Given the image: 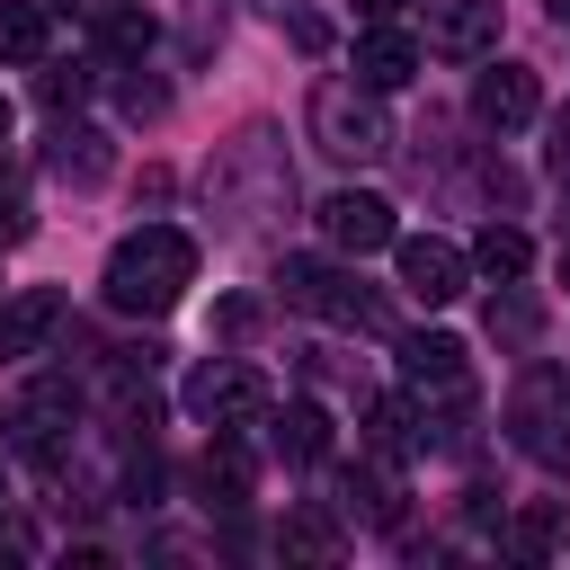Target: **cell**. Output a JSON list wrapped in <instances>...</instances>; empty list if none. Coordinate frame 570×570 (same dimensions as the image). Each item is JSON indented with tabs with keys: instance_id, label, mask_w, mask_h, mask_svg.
Returning a JSON list of instances; mask_svg holds the SVG:
<instances>
[{
	"instance_id": "6da1fadb",
	"label": "cell",
	"mask_w": 570,
	"mask_h": 570,
	"mask_svg": "<svg viewBox=\"0 0 570 570\" xmlns=\"http://www.w3.org/2000/svg\"><path fill=\"white\" fill-rule=\"evenodd\" d=\"M107 303L116 312H142V321H160V312H178V294L196 285V240L178 232V223H142V232H125L116 249H107Z\"/></svg>"
},
{
	"instance_id": "7a4b0ae2",
	"label": "cell",
	"mask_w": 570,
	"mask_h": 570,
	"mask_svg": "<svg viewBox=\"0 0 570 570\" xmlns=\"http://www.w3.org/2000/svg\"><path fill=\"white\" fill-rule=\"evenodd\" d=\"M508 436L525 463L543 472H570V374L561 365H525L517 392H508Z\"/></svg>"
},
{
	"instance_id": "3957f363",
	"label": "cell",
	"mask_w": 570,
	"mask_h": 570,
	"mask_svg": "<svg viewBox=\"0 0 570 570\" xmlns=\"http://www.w3.org/2000/svg\"><path fill=\"white\" fill-rule=\"evenodd\" d=\"M312 134H321V151L330 160H383L392 151V125H383V107H374V89L356 80H330V89H312Z\"/></svg>"
},
{
	"instance_id": "277c9868",
	"label": "cell",
	"mask_w": 570,
	"mask_h": 570,
	"mask_svg": "<svg viewBox=\"0 0 570 570\" xmlns=\"http://www.w3.org/2000/svg\"><path fill=\"white\" fill-rule=\"evenodd\" d=\"M285 303L294 312H312V321H347V330H383V303L347 276V267H330V258H285Z\"/></svg>"
},
{
	"instance_id": "5b68a950",
	"label": "cell",
	"mask_w": 570,
	"mask_h": 570,
	"mask_svg": "<svg viewBox=\"0 0 570 570\" xmlns=\"http://www.w3.org/2000/svg\"><path fill=\"white\" fill-rule=\"evenodd\" d=\"M187 410H196L205 428H258V419L276 410V392H267V374H258V365L214 356V365H196V374H187Z\"/></svg>"
},
{
	"instance_id": "8992f818",
	"label": "cell",
	"mask_w": 570,
	"mask_h": 570,
	"mask_svg": "<svg viewBox=\"0 0 570 570\" xmlns=\"http://www.w3.org/2000/svg\"><path fill=\"white\" fill-rule=\"evenodd\" d=\"M401 383H410L419 401H445V410H463V401H472L463 338H445V330H419V338H401Z\"/></svg>"
},
{
	"instance_id": "52a82bcc",
	"label": "cell",
	"mask_w": 570,
	"mask_h": 570,
	"mask_svg": "<svg viewBox=\"0 0 570 570\" xmlns=\"http://www.w3.org/2000/svg\"><path fill=\"white\" fill-rule=\"evenodd\" d=\"M321 232H330V249H347V258H365V249H392V240H401V232H392V205H383V196H365V187L321 196Z\"/></svg>"
},
{
	"instance_id": "ba28073f",
	"label": "cell",
	"mask_w": 570,
	"mask_h": 570,
	"mask_svg": "<svg viewBox=\"0 0 570 570\" xmlns=\"http://www.w3.org/2000/svg\"><path fill=\"white\" fill-rule=\"evenodd\" d=\"M463 276H472V258H463L454 240H428V232H419V240H401V294H419L428 312H436V303H454V294H463Z\"/></svg>"
},
{
	"instance_id": "9c48e42d",
	"label": "cell",
	"mask_w": 570,
	"mask_h": 570,
	"mask_svg": "<svg viewBox=\"0 0 570 570\" xmlns=\"http://www.w3.org/2000/svg\"><path fill=\"white\" fill-rule=\"evenodd\" d=\"M428 45L454 62H481L499 45V0H428Z\"/></svg>"
},
{
	"instance_id": "30bf717a",
	"label": "cell",
	"mask_w": 570,
	"mask_h": 570,
	"mask_svg": "<svg viewBox=\"0 0 570 570\" xmlns=\"http://www.w3.org/2000/svg\"><path fill=\"white\" fill-rule=\"evenodd\" d=\"M534 107H543V89H534V71H525V62H499V71H481V80H472V116H481L490 134L534 125Z\"/></svg>"
},
{
	"instance_id": "8fae6325",
	"label": "cell",
	"mask_w": 570,
	"mask_h": 570,
	"mask_svg": "<svg viewBox=\"0 0 570 570\" xmlns=\"http://www.w3.org/2000/svg\"><path fill=\"white\" fill-rule=\"evenodd\" d=\"M62 330V294L53 285H27V294H9L0 303V365H27L45 338Z\"/></svg>"
},
{
	"instance_id": "7c38bea8",
	"label": "cell",
	"mask_w": 570,
	"mask_h": 570,
	"mask_svg": "<svg viewBox=\"0 0 570 570\" xmlns=\"http://www.w3.org/2000/svg\"><path fill=\"white\" fill-rule=\"evenodd\" d=\"M45 169H53V178H71V187H98V178L116 169V142H107L98 125H62V134L45 142Z\"/></svg>"
},
{
	"instance_id": "4fadbf2b",
	"label": "cell",
	"mask_w": 570,
	"mask_h": 570,
	"mask_svg": "<svg viewBox=\"0 0 570 570\" xmlns=\"http://www.w3.org/2000/svg\"><path fill=\"white\" fill-rule=\"evenodd\" d=\"M267 445H276L285 463H330V410H321V401L267 410Z\"/></svg>"
},
{
	"instance_id": "5bb4252c",
	"label": "cell",
	"mask_w": 570,
	"mask_h": 570,
	"mask_svg": "<svg viewBox=\"0 0 570 570\" xmlns=\"http://www.w3.org/2000/svg\"><path fill=\"white\" fill-rule=\"evenodd\" d=\"M419 71V36H401V27H365L356 36V80L365 89H401Z\"/></svg>"
},
{
	"instance_id": "9a60e30c",
	"label": "cell",
	"mask_w": 570,
	"mask_h": 570,
	"mask_svg": "<svg viewBox=\"0 0 570 570\" xmlns=\"http://www.w3.org/2000/svg\"><path fill=\"white\" fill-rule=\"evenodd\" d=\"M196 481H205V499H214V508H240V499H249V445H240V436L223 428V436L205 445Z\"/></svg>"
},
{
	"instance_id": "2e32d148",
	"label": "cell",
	"mask_w": 570,
	"mask_h": 570,
	"mask_svg": "<svg viewBox=\"0 0 570 570\" xmlns=\"http://www.w3.org/2000/svg\"><path fill=\"white\" fill-rule=\"evenodd\" d=\"M45 45H53L45 0H0V62H45Z\"/></svg>"
},
{
	"instance_id": "e0dca14e",
	"label": "cell",
	"mask_w": 570,
	"mask_h": 570,
	"mask_svg": "<svg viewBox=\"0 0 570 570\" xmlns=\"http://www.w3.org/2000/svg\"><path fill=\"white\" fill-rule=\"evenodd\" d=\"M472 267H481V276H499V285H517V276L534 267V240H525L517 223H490V232L472 240Z\"/></svg>"
},
{
	"instance_id": "ac0fdd59",
	"label": "cell",
	"mask_w": 570,
	"mask_h": 570,
	"mask_svg": "<svg viewBox=\"0 0 570 570\" xmlns=\"http://www.w3.org/2000/svg\"><path fill=\"white\" fill-rule=\"evenodd\" d=\"M365 445H374L383 463H401V454L419 445V410H410V401H374V410H365Z\"/></svg>"
},
{
	"instance_id": "d6986e66",
	"label": "cell",
	"mask_w": 570,
	"mask_h": 570,
	"mask_svg": "<svg viewBox=\"0 0 570 570\" xmlns=\"http://www.w3.org/2000/svg\"><path fill=\"white\" fill-rule=\"evenodd\" d=\"M285 552H303V561H330V552H338V525H330L321 508H294V517H285Z\"/></svg>"
},
{
	"instance_id": "ffe728a7",
	"label": "cell",
	"mask_w": 570,
	"mask_h": 570,
	"mask_svg": "<svg viewBox=\"0 0 570 570\" xmlns=\"http://www.w3.org/2000/svg\"><path fill=\"white\" fill-rule=\"evenodd\" d=\"M36 89H45V107H80V98L98 89V62H62V71H45Z\"/></svg>"
},
{
	"instance_id": "44dd1931",
	"label": "cell",
	"mask_w": 570,
	"mask_h": 570,
	"mask_svg": "<svg viewBox=\"0 0 570 570\" xmlns=\"http://www.w3.org/2000/svg\"><path fill=\"white\" fill-rule=\"evenodd\" d=\"M508 543H517V552H525V561H543V552H552V543H561V508H525V517H517V534H508Z\"/></svg>"
},
{
	"instance_id": "7402d4cb",
	"label": "cell",
	"mask_w": 570,
	"mask_h": 570,
	"mask_svg": "<svg viewBox=\"0 0 570 570\" xmlns=\"http://www.w3.org/2000/svg\"><path fill=\"white\" fill-rule=\"evenodd\" d=\"M98 18H107V45H116V53H151V18H142V9L116 0V9H98Z\"/></svg>"
},
{
	"instance_id": "603a6c76",
	"label": "cell",
	"mask_w": 570,
	"mask_h": 570,
	"mask_svg": "<svg viewBox=\"0 0 570 570\" xmlns=\"http://www.w3.org/2000/svg\"><path fill=\"white\" fill-rule=\"evenodd\" d=\"M36 232V214H27V187H18V169H0V240H27Z\"/></svg>"
},
{
	"instance_id": "cb8c5ba5",
	"label": "cell",
	"mask_w": 570,
	"mask_h": 570,
	"mask_svg": "<svg viewBox=\"0 0 570 570\" xmlns=\"http://www.w3.org/2000/svg\"><path fill=\"white\" fill-rule=\"evenodd\" d=\"M214 330H223V338H240V330H258V303H249V294H232V303L214 312Z\"/></svg>"
},
{
	"instance_id": "d4e9b609",
	"label": "cell",
	"mask_w": 570,
	"mask_h": 570,
	"mask_svg": "<svg viewBox=\"0 0 570 570\" xmlns=\"http://www.w3.org/2000/svg\"><path fill=\"white\" fill-rule=\"evenodd\" d=\"M125 107H134V116H160L169 89H160V80H125Z\"/></svg>"
},
{
	"instance_id": "484cf974",
	"label": "cell",
	"mask_w": 570,
	"mask_h": 570,
	"mask_svg": "<svg viewBox=\"0 0 570 570\" xmlns=\"http://www.w3.org/2000/svg\"><path fill=\"white\" fill-rule=\"evenodd\" d=\"M543 160H552V178H570V107L552 116V142H543Z\"/></svg>"
},
{
	"instance_id": "4316f807",
	"label": "cell",
	"mask_w": 570,
	"mask_h": 570,
	"mask_svg": "<svg viewBox=\"0 0 570 570\" xmlns=\"http://www.w3.org/2000/svg\"><path fill=\"white\" fill-rule=\"evenodd\" d=\"M27 552H36V534H27L18 517H0V561H27Z\"/></svg>"
},
{
	"instance_id": "83f0119b",
	"label": "cell",
	"mask_w": 570,
	"mask_h": 570,
	"mask_svg": "<svg viewBox=\"0 0 570 570\" xmlns=\"http://www.w3.org/2000/svg\"><path fill=\"white\" fill-rule=\"evenodd\" d=\"M356 9H365V18H392V9H401V0H356Z\"/></svg>"
},
{
	"instance_id": "f1b7e54d",
	"label": "cell",
	"mask_w": 570,
	"mask_h": 570,
	"mask_svg": "<svg viewBox=\"0 0 570 570\" xmlns=\"http://www.w3.org/2000/svg\"><path fill=\"white\" fill-rule=\"evenodd\" d=\"M0 142H9V98H0Z\"/></svg>"
},
{
	"instance_id": "f546056e",
	"label": "cell",
	"mask_w": 570,
	"mask_h": 570,
	"mask_svg": "<svg viewBox=\"0 0 570 570\" xmlns=\"http://www.w3.org/2000/svg\"><path fill=\"white\" fill-rule=\"evenodd\" d=\"M561 285H570V249H561Z\"/></svg>"
},
{
	"instance_id": "4dcf8cb0",
	"label": "cell",
	"mask_w": 570,
	"mask_h": 570,
	"mask_svg": "<svg viewBox=\"0 0 570 570\" xmlns=\"http://www.w3.org/2000/svg\"><path fill=\"white\" fill-rule=\"evenodd\" d=\"M552 18H570V0H552Z\"/></svg>"
}]
</instances>
